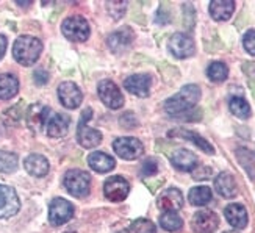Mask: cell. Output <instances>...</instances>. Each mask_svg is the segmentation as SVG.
<instances>
[{"instance_id":"obj_20","label":"cell","mask_w":255,"mask_h":233,"mask_svg":"<svg viewBox=\"0 0 255 233\" xmlns=\"http://www.w3.org/2000/svg\"><path fill=\"white\" fill-rule=\"evenodd\" d=\"M133 41V31L130 28H121L108 36V46L115 53L124 52L127 47H130V44Z\"/></svg>"},{"instance_id":"obj_7","label":"cell","mask_w":255,"mask_h":233,"mask_svg":"<svg viewBox=\"0 0 255 233\" xmlns=\"http://www.w3.org/2000/svg\"><path fill=\"white\" fill-rule=\"evenodd\" d=\"M74 216V207L66 199H53L49 207V221L52 226H63Z\"/></svg>"},{"instance_id":"obj_13","label":"cell","mask_w":255,"mask_h":233,"mask_svg":"<svg viewBox=\"0 0 255 233\" xmlns=\"http://www.w3.org/2000/svg\"><path fill=\"white\" fill-rule=\"evenodd\" d=\"M191 226L196 233H213L219 226V218L210 210H202L193 216Z\"/></svg>"},{"instance_id":"obj_37","label":"cell","mask_w":255,"mask_h":233,"mask_svg":"<svg viewBox=\"0 0 255 233\" xmlns=\"http://www.w3.org/2000/svg\"><path fill=\"white\" fill-rule=\"evenodd\" d=\"M210 175H212V169L207 168V166H201L193 172V177L196 180H207L210 179Z\"/></svg>"},{"instance_id":"obj_17","label":"cell","mask_w":255,"mask_h":233,"mask_svg":"<svg viewBox=\"0 0 255 233\" xmlns=\"http://www.w3.org/2000/svg\"><path fill=\"white\" fill-rule=\"evenodd\" d=\"M169 136L172 138H182V139H186V141H191L196 147H199L201 150H204L205 153H215V147L210 144L205 138H202L201 135H197L196 131H191V130H185V128H175V130H171L169 131Z\"/></svg>"},{"instance_id":"obj_30","label":"cell","mask_w":255,"mask_h":233,"mask_svg":"<svg viewBox=\"0 0 255 233\" xmlns=\"http://www.w3.org/2000/svg\"><path fill=\"white\" fill-rule=\"evenodd\" d=\"M160 226L166 232H180L183 227V221L177 213H164L160 218Z\"/></svg>"},{"instance_id":"obj_1","label":"cell","mask_w":255,"mask_h":233,"mask_svg":"<svg viewBox=\"0 0 255 233\" xmlns=\"http://www.w3.org/2000/svg\"><path fill=\"white\" fill-rule=\"evenodd\" d=\"M199 99H201V88L197 85H186L175 96L169 97L164 102V110L168 115L179 117L188 112H191L199 102Z\"/></svg>"},{"instance_id":"obj_29","label":"cell","mask_w":255,"mask_h":233,"mask_svg":"<svg viewBox=\"0 0 255 233\" xmlns=\"http://www.w3.org/2000/svg\"><path fill=\"white\" fill-rule=\"evenodd\" d=\"M207 75H208V79L212 82H216V83L224 82L227 79V75H229V68L224 63L215 61L207 68Z\"/></svg>"},{"instance_id":"obj_39","label":"cell","mask_w":255,"mask_h":233,"mask_svg":"<svg viewBox=\"0 0 255 233\" xmlns=\"http://www.w3.org/2000/svg\"><path fill=\"white\" fill-rule=\"evenodd\" d=\"M33 79H35L36 85H46V83H47V80H49V75H47V72H46V71L38 69L35 74H33Z\"/></svg>"},{"instance_id":"obj_24","label":"cell","mask_w":255,"mask_h":233,"mask_svg":"<svg viewBox=\"0 0 255 233\" xmlns=\"http://www.w3.org/2000/svg\"><path fill=\"white\" fill-rule=\"evenodd\" d=\"M25 169L33 177H44L49 172V161L46 157L38 153H31L25 158Z\"/></svg>"},{"instance_id":"obj_23","label":"cell","mask_w":255,"mask_h":233,"mask_svg":"<svg viewBox=\"0 0 255 233\" xmlns=\"http://www.w3.org/2000/svg\"><path fill=\"white\" fill-rule=\"evenodd\" d=\"M215 188H216V191L226 199L235 197L237 193H238L237 182L234 179V175H230L229 172H221L216 177V179H215Z\"/></svg>"},{"instance_id":"obj_21","label":"cell","mask_w":255,"mask_h":233,"mask_svg":"<svg viewBox=\"0 0 255 233\" xmlns=\"http://www.w3.org/2000/svg\"><path fill=\"white\" fill-rule=\"evenodd\" d=\"M88 164H90V168L99 174H105V172H110L112 169H115L116 166V161L113 157H110L108 153H104V152H93L90 157H88Z\"/></svg>"},{"instance_id":"obj_10","label":"cell","mask_w":255,"mask_h":233,"mask_svg":"<svg viewBox=\"0 0 255 233\" xmlns=\"http://www.w3.org/2000/svg\"><path fill=\"white\" fill-rule=\"evenodd\" d=\"M20 208L19 197L13 188L0 185V219L14 216Z\"/></svg>"},{"instance_id":"obj_33","label":"cell","mask_w":255,"mask_h":233,"mask_svg":"<svg viewBox=\"0 0 255 233\" xmlns=\"http://www.w3.org/2000/svg\"><path fill=\"white\" fill-rule=\"evenodd\" d=\"M237 157L241 161L243 168H245L251 174V177H254V179H255V161H254V157L251 155V152L248 149H238Z\"/></svg>"},{"instance_id":"obj_40","label":"cell","mask_w":255,"mask_h":233,"mask_svg":"<svg viewBox=\"0 0 255 233\" xmlns=\"http://www.w3.org/2000/svg\"><path fill=\"white\" fill-rule=\"evenodd\" d=\"M6 44H8L6 38H5L3 35H0V60H2V58H3V55H5V50H6Z\"/></svg>"},{"instance_id":"obj_16","label":"cell","mask_w":255,"mask_h":233,"mask_svg":"<svg viewBox=\"0 0 255 233\" xmlns=\"http://www.w3.org/2000/svg\"><path fill=\"white\" fill-rule=\"evenodd\" d=\"M71 117L63 113H55L53 116H49L46 122V130L50 138H63L69 130Z\"/></svg>"},{"instance_id":"obj_32","label":"cell","mask_w":255,"mask_h":233,"mask_svg":"<svg viewBox=\"0 0 255 233\" xmlns=\"http://www.w3.org/2000/svg\"><path fill=\"white\" fill-rule=\"evenodd\" d=\"M17 169V157L11 152L0 150V172H14Z\"/></svg>"},{"instance_id":"obj_35","label":"cell","mask_w":255,"mask_h":233,"mask_svg":"<svg viewBox=\"0 0 255 233\" xmlns=\"http://www.w3.org/2000/svg\"><path fill=\"white\" fill-rule=\"evenodd\" d=\"M243 46L245 49L255 57V30H249L245 38H243Z\"/></svg>"},{"instance_id":"obj_22","label":"cell","mask_w":255,"mask_h":233,"mask_svg":"<svg viewBox=\"0 0 255 233\" xmlns=\"http://www.w3.org/2000/svg\"><path fill=\"white\" fill-rule=\"evenodd\" d=\"M226 219L229 221V224L234 227V229H245L248 226V212L246 208L240 205V204H230L226 208Z\"/></svg>"},{"instance_id":"obj_14","label":"cell","mask_w":255,"mask_h":233,"mask_svg":"<svg viewBox=\"0 0 255 233\" xmlns=\"http://www.w3.org/2000/svg\"><path fill=\"white\" fill-rule=\"evenodd\" d=\"M183 207V194L177 188H169L158 197V208L164 213H175Z\"/></svg>"},{"instance_id":"obj_8","label":"cell","mask_w":255,"mask_h":233,"mask_svg":"<svg viewBox=\"0 0 255 233\" xmlns=\"http://www.w3.org/2000/svg\"><path fill=\"white\" fill-rule=\"evenodd\" d=\"M113 149L119 157L124 158V160H136L144 152L142 142L136 138H130V136L118 138L113 142Z\"/></svg>"},{"instance_id":"obj_25","label":"cell","mask_w":255,"mask_h":233,"mask_svg":"<svg viewBox=\"0 0 255 233\" xmlns=\"http://www.w3.org/2000/svg\"><path fill=\"white\" fill-rule=\"evenodd\" d=\"M235 9V3L232 0H213L210 3V14L215 20H227L232 17Z\"/></svg>"},{"instance_id":"obj_27","label":"cell","mask_w":255,"mask_h":233,"mask_svg":"<svg viewBox=\"0 0 255 233\" xmlns=\"http://www.w3.org/2000/svg\"><path fill=\"white\" fill-rule=\"evenodd\" d=\"M212 190L208 186H196L190 191V202L196 207H202L212 201Z\"/></svg>"},{"instance_id":"obj_11","label":"cell","mask_w":255,"mask_h":233,"mask_svg":"<svg viewBox=\"0 0 255 233\" xmlns=\"http://www.w3.org/2000/svg\"><path fill=\"white\" fill-rule=\"evenodd\" d=\"M58 99L63 104V107L74 110V108L80 107V104L83 101V94L80 91V88L74 82H63L58 86Z\"/></svg>"},{"instance_id":"obj_5","label":"cell","mask_w":255,"mask_h":233,"mask_svg":"<svg viewBox=\"0 0 255 233\" xmlns=\"http://www.w3.org/2000/svg\"><path fill=\"white\" fill-rule=\"evenodd\" d=\"M61 30H63V35L71 39V41H75V42H83L90 38V33H91V28H90V24H88V20L82 16H71L68 17L61 25Z\"/></svg>"},{"instance_id":"obj_31","label":"cell","mask_w":255,"mask_h":233,"mask_svg":"<svg viewBox=\"0 0 255 233\" xmlns=\"http://www.w3.org/2000/svg\"><path fill=\"white\" fill-rule=\"evenodd\" d=\"M157 229H155L153 223H150L149 219H136L130 224V227L127 230H123L121 233H155Z\"/></svg>"},{"instance_id":"obj_3","label":"cell","mask_w":255,"mask_h":233,"mask_svg":"<svg viewBox=\"0 0 255 233\" xmlns=\"http://www.w3.org/2000/svg\"><path fill=\"white\" fill-rule=\"evenodd\" d=\"M91 117H93L91 108H86L80 117L79 127H77V139H79L80 146L85 149H94L102 142V133L96 128H91L90 124H88Z\"/></svg>"},{"instance_id":"obj_41","label":"cell","mask_w":255,"mask_h":233,"mask_svg":"<svg viewBox=\"0 0 255 233\" xmlns=\"http://www.w3.org/2000/svg\"><path fill=\"white\" fill-rule=\"evenodd\" d=\"M224 233H238V232H234V230H232V232H224Z\"/></svg>"},{"instance_id":"obj_12","label":"cell","mask_w":255,"mask_h":233,"mask_svg":"<svg viewBox=\"0 0 255 233\" xmlns=\"http://www.w3.org/2000/svg\"><path fill=\"white\" fill-rule=\"evenodd\" d=\"M169 50L177 58H188L194 55L196 46L193 38L185 35V33H175L169 39Z\"/></svg>"},{"instance_id":"obj_2","label":"cell","mask_w":255,"mask_h":233,"mask_svg":"<svg viewBox=\"0 0 255 233\" xmlns=\"http://www.w3.org/2000/svg\"><path fill=\"white\" fill-rule=\"evenodd\" d=\"M42 50V44L38 38L33 36H20L16 39L13 46V55L17 63L22 66H31L36 63Z\"/></svg>"},{"instance_id":"obj_26","label":"cell","mask_w":255,"mask_h":233,"mask_svg":"<svg viewBox=\"0 0 255 233\" xmlns=\"http://www.w3.org/2000/svg\"><path fill=\"white\" fill-rule=\"evenodd\" d=\"M19 91V80L11 74H2L0 75V99L8 101L14 97Z\"/></svg>"},{"instance_id":"obj_34","label":"cell","mask_w":255,"mask_h":233,"mask_svg":"<svg viewBox=\"0 0 255 233\" xmlns=\"http://www.w3.org/2000/svg\"><path fill=\"white\" fill-rule=\"evenodd\" d=\"M107 8H108V13L112 14L115 19H119V17L124 16L127 3L126 2H108Z\"/></svg>"},{"instance_id":"obj_19","label":"cell","mask_w":255,"mask_h":233,"mask_svg":"<svg viewBox=\"0 0 255 233\" xmlns=\"http://www.w3.org/2000/svg\"><path fill=\"white\" fill-rule=\"evenodd\" d=\"M171 161L174 168L179 171H193L194 168H197V157L191 150L186 149L174 150V153L171 155Z\"/></svg>"},{"instance_id":"obj_28","label":"cell","mask_w":255,"mask_h":233,"mask_svg":"<svg viewBox=\"0 0 255 233\" xmlns=\"http://www.w3.org/2000/svg\"><path fill=\"white\" fill-rule=\"evenodd\" d=\"M229 107L230 112L240 119H248L251 116V105L243 97H232Z\"/></svg>"},{"instance_id":"obj_6","label":"cell","mask_w":255,"mask_h":233,"mask_svg":"<svg viewBox=\"0 0 255 233\" xmlns=\"http://www.w3.org/2000/svg\"><path fill=\"white\" fill-rule=\"evenodd\" d=\"M97 94L101 97V101L108 107L118 110L124 105V96L121 93L119 86L112 80H102L97 86Z\"/></svg>"},{"instance_id":"obj_4","label":"cell","mask_w":255,"mask_h":233,"mask_svg":"<svg viewBox=\"0 0 255 233\" xmlns=\"http://www.w3.org/2000/svg\"><path fill=\"white\" fill-rule=\"evenodd\" d=\"M91 177L80 169H72L64 175V188L74 197H86L90 194Z\"/></svg>"},{"instance_id":"obj_15","label":"cell","mask_w":255,"mask_h":233,"mask_svg":"<svg viewBox=\"0 0 255 233\" xmlns=\"http://www.w3.org/2000/svg\"><path fill=\"white\" fill-rule=\"evenodd\" d=\"M150 85L152 80L150 77L146 74H136V75H130L128 79H126L124 82V88L138 97H147L150 93Z\"/></svg>"},{"instance_id":"obj_38","label":"cell","mask_w":255,"mask_h":233,"mask_svg":"<svg viewBox=\"0 0 255 233\" xmlns=\"http://www.w3.org/2000/svg\"><path fill=\"white\" fill-rule=\"evenodd\" d=\"M155 20H157L158 24L164 25V24H168V22L171 20V14H169L166 9L160 8V9H158V13H157V17H155Z\"/></svg>"},{"instance_id":"obj_18","label":"cell","mask_w":255,"mask_h":233,"mask_svg":"<svg viewBox=\"0 0 255 233\" xmlns=\"http://www.w3.org/2000/svg\"><path fill=\"white\" fill-rule=\"evenodd\" d=\"M50 115V108L42 107L39 104H35L28 108L27 112V124L33 130H41L42 125H46V122Z\"/></svg>"},{"instance_id":"obj_9","label":"cell","mask_w":255,"mask_h":233,"mask_svg":"<svg viewBox=\"0 0 255 233\" xmlns=\"http://www.w3.org/2000/svg\"><path fill=\"white\" fill-rule=\"evenodd\" d=\"M104 193L108 201L112 202H121L128 196L130 193V185L128 182L121 175H113L105 182L104 185Z\"/></svg>"},{"instance_id":"obj_36","label":"cell","mask_w":255,"mask_h":233,"mask_svg":"<svg viewBox=\"0 0 255 233\" xmlns=\"http://www.w3.org/2000/svg\"><path fill=\"white\" fill-rule=\"evenodd\" d=\"M157 171H158V164L155 163V160L149 158L147 161H144L142 169H141V174H142L144 177H150V175H155V174H157Z\"/></svg>"}]
</instances>
